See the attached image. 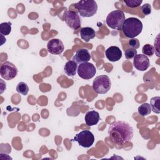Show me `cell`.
<instances>
[{"instance_id": "6da1fadb", "label": "cell", "mask_w": 160, "mask_h": 160, "mask_svg": "<svg viewBox=\"0 0 160 160\" xmlns=\"http://www.w3.org/2000/svg\"><path fill=\"white\" fill-rule=\"evenodd\" d=\"M133 132L132 127L128 122L122 121L112 122L108 128V135L111 140L118 144L131 141Z\"/></svg>"}, {"instance_id": "7a4b0ae2", "label": "cell", "mask_w": 160, "mask_h": 160, "mask_svg": "<svg viewBox=\"0 0 160 160\" xmlns=\"http://www.w3.org/2000/svg\"><path fill=\"white\" fill-rule=\"evenodd\" d=\"M121 29L127 38H134L142 32V23L138 18H129L124 20Z\"/></svg>"}, {"instance_id": "3957f363", "label": "cell", "mask_w": 160, "mask_h": 160, "mask_svg": "<svg viewBox=\"0 0 160 160\" xmlns=\"http://www.w3.org/2000/svg\"><path fill=\"white\" fill-rule=\"evenodd\" d=\"M74 7L82 17H92L98 11L97 2L94 0H82L74 4Z\"/></svg>"}, {"instance_id": "277c9868", "label": "cell", "mask_w": 160, "mask_h": 160, "mask_svg": "<svg viewBox=\"0 0 160 160\" xmlns=\"http://www.w3.org/2000/svg\"><path fill=\"white\" fill-rule=\"evenodd\" d=\"M125 15L121 10H114L110 12L106 18V24L111 29L120 30L125 20Z\"/></svg>"}, {"instance_id": "5b68a950", "label": "cell", "mask_w": 160, "mask_h": 160, "mask_svg": "<svg viewBox=\"0 0 160 160\" xmlns=\"http://www.w3.org/2000/svg\"><path fill=\"white\" fill-rule=\"evenodd\" d=\"M111 82L107 75H100L95 78L92 82L93 90L98 94H106L111 89Z\"/></svg>"}, {"instance_id": "8992f818", "label": "cell", "mask_w": 160, "mask_h": 160, "mask_svg": "<svg viewBox=\"0 0 160 160\" xmlns=\"http://www.w3.org/2000/svg\"><path fill=\"white\" fill-rule=\"evenodd\" d=\"M72 141L77 142L79 146L83 148H88L93 144L94 136L90 131L83 130L77 134Z\"/></svg>"}, {"instance_id": "52a82bcc", "label": "cell", "mask_w": 160, "mask_h": 160, "mask_svg": "<svg viewBox=\"0 0 160 160\" xmlns=\"http://www.w3.org/2000/svg\"><path fill=\"white\" fill-rule=\"evenodd\" d=\"M77 72L81 78L88 80L94 76L96 72V69L92 63L86 62L81 63L79 65L78 67Z\"/></svg>"}, {"instance_id": "ba28073f", "label": "cell", "mask_w": 160, "mask_h": 160, "mask_svg": "<svg viewBox=\"0 0 160 160\" xmlns=\"http://www.w3.org/2000/svg\"><path fill=\"white\" fill-rule=\"evenodd\" d=\"M1 76L5 80H11L18 74V69L16 66L9 61L4 62L0 68Z\"/></svg>"}, {"instance_id": "9c48e42d", "label": "cell", "mask_w": 160, "mask_h": 160, "mask_svg": "<svg viewBox=\"0 0 160 160\" xmlns=\"http://www.w3.org/2000/svg\"><path fill=\"white\" fill-rule=\"evenodd\" d=\"M64 19L66 24L71 29H78L81 25L79 16L73 11H67L64 14Z\"/></svg>"}, {"instance_id": "30bf717a", "label": "cell", "mask_w": 160, "mask_h": 160, "mask_svg": "<svg viewBox=\"0 0 160 160\" xmlns=\"http://www.w3.org/2000/svg\"><path fill=\"white\" fill-rule=\"evenodd\" d=\"M134 67L139 71L146 70L150 66L149 59L148 56L144 54H136L133 59Z\"/></svg>"}, {"instance_id": "8fae6325", "label": "cell", "mask_w": 160, "mask_h": 160, "mask_svg": "<svg viewBox=\"0 0 160 160\" xmlns=\"http://www.w3.org/2000/svg\"><path fill=\"white\" fill-rule=\"evenodd\" d=\"M64 46L63 42L59 39H52L47 44V49L52 54H60L64 51Z\"/></svg>"}, {"instance_id": "7c38bea8", "label": "cell", "mask_w": 160, "mask_h": 160, "mask_svg": "<svg viewBox=\"0 0 160 160\" xmlns=\"http://www.w3.org/2000/svg\"><path fill=\"white\" fill-rule=\"evenodd\" d=\"M105 55L109 61L116 62L122 58V51L118 46H112L106 50Z\"/></svg>"}, {"instance_id": "4fadbf2b", "label": "cell", "mask_w": 160, "mask_h": 160, "mask_svg": "<svg viewBox=\"0 0 160 160\" xmlns=\"http://www.w3.org/2000/svg\"><path fill=\"white\" fill-rule=\"evenodd\" d=\"M91 57L88 50L86 49H79L78 50L72 58V60L78 64L88 62Z\"/></svg>"}, {"instance_id": "5bb4252c", "label": "cell", "mask_w": 160, "mask_h": 160, "mask_svg": "<svg viewBox=\"0 0 160 160\" xmlns=\"http://www.w3.org/2000/svg\"><path fill=\"white\" fill-rule=\"evenodd\" d=\"M99 119H100V116L99 112L94 110L87 112L84 116V120H85L86 124L89 126L97 124Z\"/></svg>"}, {"instance_id": "9a60e30c", "label": "cell", "mask_w": 160, "mask_h": 160, "mask_svg": "<svg viewBox=\"0 0 160 160\" xmlns=\"http://www.w3.org/2000/svg\"><path fill=\"white\" fill-rule=\"evenodd\" d=\"M80 36L85 42H89L96 36L95 30L91 27H84L80 29Z\"/></svg>"}, {"instance_id": "2e32d148", "label": "cell", "mask_w": 160, "mask_h": 160, "mask_svg": "<svg viewBox=\"0 0 160 160\" xmlns=\"http://www.w3.org/2000/svg\"><path fill=\"white\" fill-rule=\"evenodd\" d=\"M78 70V63L73 60L68 61L64 66V71L68 76H74L76 75Z\"/></svg>"}, {"instance_id": "e0dca14e", "label": "cell", "mask_w": 160, "mask_h": 160, "mask_svg": "<svg viewBox=\"0 0 160 160\" xmlns=\"http://www.w3.org/2000/svg\"><path fill=\"white\" fill-rule=\"evenodd\" d=\"M150 106L151 108V110L156 113H160V97L155 96L151 99L150 101Z\"/></svg>"}, {"instance_id": "ac0fdd59", "label": "cell", "mask_w": 160, "mask_h": 160, "mask_svg": "<svg viewBox=\"0 0 160 160\" xmlns=\"http://www.w3.org/2000/svg\"><path fill=\"white\" fill-rule=\"evenodd\" d=\"M151 108L149 104L148 103H143L141 105H140L138 107V114L142 117L146 116L148 115H149L151 112Z\"/></svg>"}, {"instance_id": "d6986e66", "label": "cell", "mask_w": 160, "mask_h": 160, "mask_svg": "<svg viewBox=\"0 0 160 160\" xmlns=\"http://www.w3.org/2000/svg\"><path fill=\"white\" fill-rule=\"evenodd\" d=\"M11 31V22H4L0 24V34L3 36H7Z\"/></svg>"}, {"instance_id": "ffe728a7", "label": "cell", "mask_w": 160, "mask_h": 160, "mask_svg": "<svg viewBox=\"0 0 160 160\" xmlns=\"http://www.w3.org/2000/svg\"><path fill=\"white\" fill-rule=\"evenodd\" d=\"M16 91L18 93L26 96L29 92V87L24 82H19L16 86Z\"/></svg>"}, {"instance_id": "44dd1931", "label": "cell", "mask_w": 160, "mask_h": 160, "mask_svg": "<svg viewBox=\"0 0 160 160\" xmlns=\"http://www.w3.org/2000/svg\"><path fill=\"white\" fill-rule=\"evenodd\" d=\"M142 54L146 56L151 57L154 54L155 49L152 45L149 44H146L142 47Z\"/></svg>"}, {"instance_id": "7402d4cb", "label": "cell", "mask_w": 160, "mask_h": 160, "mask_svg": "<svg viewBox=\"0 0 160 160\" xmlns=\"http://www.w3.org/2000/svg\"><path fill=\"white\" fill-rule=\"evenodd\" d=\"M124 2L129 8H137L142 2V0H124Z\"/></svg>"}, {"instance_id": "603a6c76", "label": "cell", "mask_w": 160, "mask_h": 160, "mask_svg": "<svg viewBox=\"0 0 160 160\" xmlns=\"http://www.w3.org/2000/svg\"><path fill=\"white\" fill-rule=\"evenodd\" d=\"M137 54V51L135 49L129 48L125 51L124 55L125 58L127 59H131L132 58H134V57Z\"/></svg>"}, {"instance_id": "cb8c5ba5", "label": "cell", "mask_w": 160, "mask_h": 160, "mask_svg": "<svg viewBox=\"0 0 160 160\" xmlns=\"http://www.w3.org/2000/svg\"><path fill=\"white\" fill-rule=\"evenodd\" d=\"M129 46L132 49H138L139 48L140 43L138 39L136 38H132L129 41Z\"/></svg>"}, {"instance_id": "d4e9b609", "label": "cell", "mask_w": 160, "mask_h": 160, "mask_svg": "<svg viewBox=\"0 0 160 160\" xmlns=\"http://www.w3.org/2000/svg\"><path fill=\"white\" fill-rule=\"evenodd\" d=\"M141 11L144 15H149L151 12V6L149 3H145L141 7Z\"/></svg>"}]
</instances>
